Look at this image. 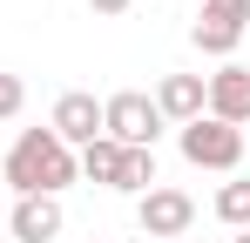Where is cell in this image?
Listing matches in <instances>:
<instances>
[{"instance_id":"11","label":"cell","mask_w":250,"mask_h":243,"mask_svg":"<svg viewBox=\"0 0 250 243\" xmlns=\"http://www.w3.org/2000/svg\"><path fill=\"white\" fill-rule=\"evenodd\" d=\"M75 169H82L88 182H115V169H122V142H108V135H95L88 149H75Z\"/></svg>"},{"instance_id":"14","label":"cell","mask_w":250,"mask_h":243,"mask_svg":"<svg viewBox=\"0 0 250 243\" xmlns=\"http://www.w3.org/2000/svg\"><path fill=\"white\" fill-rule=\"evenodd\" d=\"M88 7H95V14H128L135 0H88Z\"/></svg>"},{"instance_id":"8","label":"cell","mask_w":250,"mask_h":243,"mask_svg":"<svg viewBox=\"0 0 250 243\" xmlns=\"http://www.w3.org/2000/svg\"><path fill=\"white\" fill-rule=\"evenodd\" d=\"M7 230H14L21 243H54L61 237V196H14Z\"/></svg>"},{"instance_id":"15","label":"cell","mask_w":250,"mask_h":243,"mask_svg":"<svg viewBox=\"0 0 250 243\" xmlns=\"http://www.w3.org/2000/svg\"><path fill=\"white\" fill-rule=\"evenodd\" d=\"M230 243H250V230H237V237H230Z\"/></svg>"},{"instance_id":"4","label":"cell","mask_w":250,"mask_h":243,"mask_svg":"<svg viewBox=\"0 0 250 243\" xmlns=\"http://www.w3.org/2000/svg\"><path fill=\"white\" fill-rule=\"evenodd\" d=\"M135 223H142V237H149V243L183 237V230L196 223V202H189V189H169V182H156L149 196H135Z\"/></svg>"},{"instance_id":"12","label":"cell","mask_w":250,"mask_h":243,"mask_svg":"<svg viewBox=\"0 0 250 243\" xmlns=\"http://www.w3.org/2000/svg\"><path fill=\"white\" fill-rule=\"evenodd\" d=\"M216 223L250 230V176H237V182H223V189H216Z\"/></svg>"},{"instance_id":"16","label":"cell","mask_w":250,"mask_h":243,"mask_svg":"<svg viewBox=\"0 0 250 243\" xmlns=\"http://www.w3.org/2000/svg\"><path fill=\"white\" fill-rule=\"evenodd\" d=\"M0 223H7V202H0Z\"/></svg>"},{"instance_id":"6","label":"cell","mask_w":250,"mask_h":243,"mask_svg":"<svg viewBox=\"0 0 250 243\" xmlns=\"http://www.w3.org/2000/svg\"><path fill=\"white\" fill-rule=\"evenodd\" d=\"M47 128H54V142H61V149H88V142L102 135V101H95L88 88H68V95L54 101Z\"/></svg>"},{"instance_id":"3","label":"cell","mask_w":250,"mask_h":243,"mask_svg":"<svg viewBox=\"0 0 250 243\" xmlns=\"http://www.w3.org/2000/svg\"><path fill=\"white\" fill-rule=\"evenodd\" d=\"M176 149H183L189 169H223L230 176L244 162V128H230V122H216V115H196V122L176 128Z\"/></svg>"},{"instance_id":"2","label":"cell","mask_w":250,"mask_h":243,"mask_svg":"<svg viewBox=\"0 0 250 243\" xmlns=\"http://www.w3.org/2000/svg\"><path fill=\"white\" fill-rule=\"evenodd\" d=\"M163 128L169 122H163V108H156V95H142V88H122V95L102 101V135L122 142V149H156Z\"/></svg>"},{"instance_id":"10","label":"cell","mask_w":250,"mask_h":243,"mask_svg":"<svg viewBox=\"0 0 250 243\" xmlns=\"http://www.w3.org/2000/svg\"><path fill=\"white\" fill-rule=\"evenodd\" d=\"M108 189H122V196H149V189H156V149H122V169H115Z\"/></svg>"},{"instance_id":"9","label":"cell","mask_w":250,"mask_h":243,"mask_svg":"<svg viewBox=\"0 0 250 243\" xmlns=\"http://www.w3.org/2000/svg\"><path fill=\"white\" fill-rule=\"evenodd\" d=\"M156 108H163V122H196L209 108V88H203V75H163L156 81Z\"/></svg>"},{"instance_id":"7","label":"cell","mask_w":250,"mask_h":243,"mask_svg":"<svg viewBox=\"0 0 250 243\" xmlns=\"http://www.w3.org/2000/svg\"><path fill=\"white\" fill-rule=\"evenodd\" d=\"M203 88H209V108H203V115L230 122V128H244V122H250V68H244V61H223Z\"/></svg>"},{"instance_id":"1","label":"cell","mask_w":250,"mask_h":243,"mask_svg":"<svg viewBox=\"0 0 250 243\" xmlns=\"http://www.w3.org/2000/svg\"><path fill=\"white\" fill-rule=\"evenodd\" d=\"M7 189L14 196H61L82 169H75V149L54 142V128H21V142L7 149Z\"/></svg>"},{"instance_id":"5","label":"cell","mask_w":250,"mask_h":243,"mask_svg":"<svg viewBox=\"0 0 250 243\" xmlns=\"http://www.w3.org/2000/svg\"><path fill=\"white\" fill-rule=\"evenodd\" d=\"M244 27H250V0H203V14H196L189 40H196L203 54H237Z\"/></svg>"},{"instance_id":"13","label":"cell","mask_w":250,"mask_h":243,"mask_svg":"<svg viewBox=\"0 0 250 243\" xmlns=\"http://www.w3.org/2000/svg\"><path fill=\"white\" fill-rule=\"evenodd\" d=\"M21 108H27V81H21V75H0V122H14Z\"/></svg>"}]
</instances>
